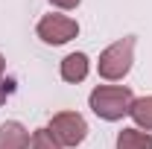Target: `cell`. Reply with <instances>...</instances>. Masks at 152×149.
I'll return each mask as SVG.
<instances>
[{
  "label": "cell",
  "instance_id": "6da1fadb",
  "mask_svg": "<svg viewBox=\"0 0 152 149\" xmlns=\"http://www.w3.org/2000/svg\"><path fill=\"white\" fill-rule=\"evenodd\" d=\"M88 105H91V111L99 120L117 123V120H123L126 114L132 111L134 93L126 85H96L91 91V96H88Z\"/></svg>",
  "mask_w": 152,
  "mask_h": 149
},
{
  "label": "cell",
  "instance_id": "7a4b0ae2",
  "mask_svg": "<svg viewBox=\"0 0 152 149\" xmlns=\"http://www.w3.org/2000/svg\"><path fill=\"white\" fill-rule=\"evenodd\" d=\"M134 44H137L134 35H126V38H120V41H114V44H108V47L99 53L96 73L102 76L105 82H120V79H126L129 70H132V64H134Z\"/></svg>",
  "mask_w": 152,
  "mask_h": 149
},
{
  "label": "cell",
  "instance_id": "3957f363",
  "mask_svg": "<svg viewBox=\"0 0 152 149\" xmlns=\"http://www.w3.org/2000/svg\"><path fill=\"white\" fill-rule=\"evenodd\" d=\"M47 131H50L64 149H73V146H79V143L88 137V123H85V117L79 111H58V114L50 117Z\"/></svg>",
  "mask_w": 152,
  "mask_h": 149
},
{
  "label": "cell",
  "instance_id": "277c9868",
  "mask_svg": "<svg viewBox=\"0 0 152 149\" xmlns=\"http://www.w3.org/2000/svg\"><path fill=\"white\" fill-rule=\"evenodd\" d=\"M35 35L50 47H61L79 35V23L67 15H44L35 26Z\"/></svg>",
  "mask_w": 152,
  "mask_h": 149
},
{
  "label": "cell",
  "instance_id": "5b68a950",
  "mask_svg": "<svg viewBox=\"0 0 152 149\" xmlns=\"http://www.w3.org/2000/svg\"><path fill=\"white\" fill-rule=\"evenodd\" d=\"M32 131L18 120H6L0 123V149H29Z\"/></svg>",
  "mask_w": 152,
  "mask_h": 149
},
{
  "label": "cell",
  "instance_id": "8992f818",
  "mask_svg": "<svg viewBox=\"0 0 152 149\" xmlns=\"http://www.w3.org/2000/svg\"><path fill=\"white\" fill-rule=\"evenodd\" d=\"M88 70H91V61L85 53H67V56L61 58V64H58V73L64 82H70V85H79V82H85L88 79Z\"/></svg>",
  "mask_w": 152,
  "mask_h": 149
},
{
  "label": "cell",
  "instance_id": "52a82bcc",
  "mask_svg": "<svg viewBox=\"0 0 152 149\" xmlns=\"http://www.w3.org/2000/svg\"><path fill=\"white\" fill-rule=\"evenodd\" d=\"M114 146L117 149H152V131H143V129H137V126L120 129Z\"/></svg>",
  "mask_w": 152,
  "mask_h": 149
},
{
  "label": "cell",
  "instance_id": "ba28073f",
  "mask_svg": "<svg viewBox=\"0 0 152 149\" xmlns=\"http://www.w3.org/2000/svg\"><path fill=\"white\" fill-rule=\"evenodd\" d=\"M129 117L137 123V129L152 131V96H140V99H134Z\"/></svg>",
  "mask_w": 152,
  "mask_h": 149
},
{
  "label": "cell",
  "instance_id": "9c48e42d",
  "mask_svg": "<svg viewBox=\"0 0 152 149\" xmlns=\"http://www.w3.org/2000/svg\"><path fill=\"white\" fill-rule=\"evenodd\" d=\"M29 149H64V146H61L56 137H53V134L47 131V126H44V129H35V131H32Z\"/></svg>",
  "mask_w": 152,
  "mask_h": 149
},
{
  "label": "cell",
  "instance_id": "30bf717a",
  "mask_svg": "<svg viewBox=\"0 0 152 149\" xmlns=\"http://www.w3.org/2000/svg\"><path fill=\"white\" fill-rule=\"evenodd\" d=\"M9 93H12V82L6 79V58H3V53H0V105H6Z\"/></svg>",
  "mask_w": 152,
  "mask_h": 149
},
{
  "label": "cell",
  "instance_id": "8fae6325",
  "mask_svg": "<svg viewBox=\"0 0 152 149\" xmlns=\"http://www.w3.org/2000/svg\"><path fill=\"white\" fill-rule=\"evenodd\" d=\"M50 3H53L56 9H64V12H70V9H76V6L82 3V0H50Z\"/></svg>",
  "mask_w": 152,
  "mask_h": 149
}]
</instances>
